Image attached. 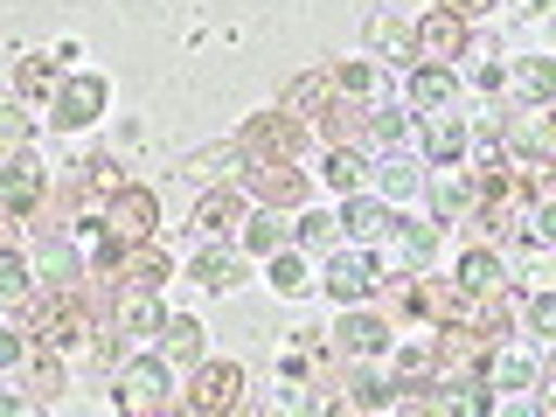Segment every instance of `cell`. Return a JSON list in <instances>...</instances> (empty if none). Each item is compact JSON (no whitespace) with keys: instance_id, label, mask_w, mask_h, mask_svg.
<instances>
[{"instance_id":"d590c367","label":"cell","mask_w":556,"mask_h":417,"mask_svg":"<svg viewBox=\"0 0 556 417\" xmlns=\"http://www.w3.org/2000/svg\"><path fill=\"white\" fill-rule=\"evenodd\" d=\"M28 104L22 98H0V153H14V147H28Z\"/></svg>"},{"instance_id":"5b68a950","label":"cell","mask_w":556,"mask_h":417,"mask_svg":"<svg viewBox=\"0 0 556 417\" xmlns=\"http://www.w3.org/2000/svg\"><path fill=\"white\" fill-rule=\"evenodd\" d=\"M237 404H243V369H237V362H202L195 382L174 396V410H188V417H223Z\"/></svg>"},{"instance_id":"83f0119b","label":"cell","mask_w":556,"mask_h":417,"mask_svg":"<svg viewBox=\"0 0 556 417\" xmlns=\"http://www.w3.org/2000/svg\"><path fill=\"white\" fill-rule=\"evenodd\" d=\"M459 292H508V265H501V251H466L459 257Z\"/></svg>"},{"instance_id":"3957f363","label":"cell","mask_w":556,"mask_h":417,"mask_svg":"<svg viewBox=\"0 0 556 417\" xmlns=\"http://www.w3.org/2000/svg\"><path fill=\"white\" fill-rule=\"evenodd\" d=\"M112 404H118V410H132V417H153V410H167V404H174L167 355H132L126 369H118V390H112Z\"/></svg>"},{"instance_id":"44dd1931","label":"cell","mask_w":556,"mask_h":417,"mask_svg":"<svg viewBox=\"0 0 556 417\" xmlns=\"http://www.w3.org/2000/svg\"><path fill=\"white\" fill-rule=\"evenodd\" d=\"M425 153H431V167H459L466 161V118L459 112H425Z\"/></svg>"},{"instance_id":"6da1fadb","label":"cell","mask_w":556,"mask_h":417,"mask_svg":"<svg viewBox=\"0 0 556 417\" xmlns=\"http://www.w3.org/2000/svg\"><path fill=\"white\" fill-rule=\"evenodd\" d=\"M98 237L104 243H147L161 237V195L153 188H112V195L98 202Z\"/></svg>"},{"instance_id":"5bb4252c","label":"cell","mask_w":556,"mask_h":417,"mask_svg":"<svg viewBox=\"0 0 556 417\" xmlns=\"http://www.w3.org/2000/svg\"><path fill=\"white\" fill-rule=\"evenodd\" d=\"M35 278H42V292H70L84 278V257H77V243H70V230L42 237V251H35Z\"/></svg>"},{"instance_id":"e575fe53","label":"cell","mask_w":556,"mask_h":417,"mask_svg":"<svg viewBox=\"0 0 556 417\" xmlns=\"http://www.w3.org/2000/svg\"><path fill=\"white\" fill-rule=\"evenodd\" d=\"M327 98H334V84H327V70H313V77H300V84H292V91L278 98V104H286V112H300V118H313Z\"/></svg>"},{"instance_id":"9c48e42d","label":"cell","mask_w":556,"mask_h":417,"mask_svg":"<svg viewBox=\"0 0 556 417\" xmlns=\"http://www.w3.org/2000/svg\"><path fill=\"white\" fill-rule=\"evenodd\" d=\"M410 35H417V63H452V56L473 49V28H466L459 14H445V8H431Z\"/></svg>"},{"instance_id":"b9f144b4","label":"cell","mask_w":556,"mask_h":417,"mask_svg":"<svg viewBox=\"0 0 556 417\" xmlns=\"http://www.w3.org/2000/svg\"><path fill=\"white\" fill-rule=\"evenodd\" d=\"M0 251H14V216L0 208Z\"/></svg>"},{"instance_id":"277c9868","label":"cell","mask_w":556,"mask_h":417,"mask_svg":"<svg viewBox=\"0 0 556 417\" xmlns=\"http://www.w3.org/2000/svg\"><path fill=\"white\" fill-rule=\"evenodd\" d=\"M104 104H112V84L98 77V70H77V77L56 84V98H49V118H56V132H84L104 118Z\"/></svg>"},{"instance_id":"7a4b0ae2","label":"cell","mask_w":556,"mask_h":417,"mask_svg":"<svg viewBox=\"0 0 556 417\" xmlns=\"http://www.w3.org/2000/svg\"><path fill=\"white\" fill-rule=\"evenodd\" d=\"M320 292L334 306H369L382 292V257L376 251H341L334 243V251L320 257Z\"/></svg>"},{"instance_id":"f546056e","label":"cell","mask_w":556,"mask_h":417,"mask_svg":"<svg viewBox=\"0 0 556 417\" xmlns=\"http://www.w3.org/2000/svg\"><path fill=\"white\" fill-rule=\"evenodd\" d=\"M327 188H334V195H355L362 181H369V153L362 147H327Z\"/></svg>"},{"instance_id":"f35d334b","label":"cell","mask_w":556,"mask_h":417,"mask_svg":"<svg viewBox=\"0 0 556 417\" xmlns=\"http://www.w3.org/2000/svg\"><path fill=\"white\" fill-rule=\"evenodd\" d=\"M28 390H35V396H42V404H49V396H63V362H35V376H28Z\"/></svg>"},{"instance_id":"836d02e7","label":"cell","mask_w":556,"mask_h":417,"mask_svg":"<svg viewBox=\"0 0 556 417\" xmlns=\"http://www.w3.org/2000/svg\"><path fill=\"white\" fill-rule=\"evenodd\" d=\"M348 390H355V396H348L355 410H396V382L376 376V369H355V376H348Z\"/></svg>"},{"instance_id":"ac0fdd59","label":"cell","mask_w":556,"mask_h":417,"mask_svg":"<svg viewBox=\"0 0 556 417\" xmlns=\"http://www.w3.org/2000/svg\"><path fill=\"white\" fill-rule=\"evenodd\" d=\"M425 195H431V208H439V223H459L466 208H473V174H466V161L459 167H439L425 181Z\"/></svg>"},{"instance_id":"2e32d148","label":"cell","mask_w":556,"mask_h":417,"mask_svg":"<svg viewBox=\"0 0 556 417\" xmlns=\"http://www.w3.org/2000/svg\"><path fill=\"white\" fill-rule=\"evenodd\" d=\"M480 382H486V390H501V396H508V390H535V355H521V348L501 341L494 355L480 362ZM501 396H494V404H501Z\"/></svg>"},{"instance_id":"4dcf8cb0","label":"cell","mask_w":556,"mask_h":417,"mask_svg":"<svg viewBox=\"0 0 556 417\" xmlns=\"http://www.w3.org/2000/svg\"><path fill=\"white\" fill-rule=\"evenodd\" d=\"M508 77H515L521 104H549V98H556V70H549V56H521Z\"/></svg>"},{"instance_id":"8992f818","label":"cell","mask_w":556,"mask_h":417,"mask_svg":"<svg viewBox=\"0 0 556 417\" xmlns=\"http://www.w3.org/2000/svg\"><path fill=\"white\" fill-rule=\"evenodd\" d=\"M243 188L265 208H300L306 202V174L292 167L286 153H251V161H243Z\"/></svg>"},{"instance_id":"d6986e66","label":"cell","mask_w":556,"mask_h":417,"mask_svg":"<svg viewBox=\"0 0 556 417\" xmlns=\"http://www.w3.org/2000/svg\"><path fill=\"white\" fill-rule=\"evenodd\" d=\"M362 42H369V56H382V63H417V35L396 22V14H369V22H362Z\"/></svg>"},{"instance_id":"4fadbf2b","label":"cell","mask_w":556,"mask_h":417,"mask_svg":"<svg viewBox=\"0 0 556 417\" xmlns=\"http://www.w3.org/2000/svg\"><path fill=\"white\" fill-rule=\"evenodd\" d=\"M382 243H390V265L425 271V265H431V251H439V223H410V216H396L390 230H382Z\"/></svg>"},{"instance_id":"30bf717a","label":"cell","mask_w":556,"mask_h":417,"mask_svg":"<svg viewBox=\"0 0 556 417\" xmlns=\"http://www.w3.org/2000/svg\"><path fill=\"white\" fill-rule=\"evenodd\" d=\"M167 306H161V286H118L112 292V327L118 334H161Z\"/></svg>"},{"instance_id":"f1b7e54d","label":"cell","mask_w":556,"mask_h":417,"mask_svg":"<svg viewBox=\"0 0 556 417\" xmlns=\"http://www.w3.org/2000/svg\"><path fill=\"white\" fill-rule=\"evenodd\" d=\"M56 63H49V56H22V63H14V98H22V104H49V98H56Z\"/></svg>"},{"instance_id":"ba28073f","label":"cell","mask_w":556,"mask_h":417,"mask_svg":"<svg viewBox=\"0 0 556 417\" xmlns=\"http://www.w3.org/2000/svg\"><path fill=\"white\" fill-rule=\"evenodd\" d=\"M237 147L243 153H286V161H300V153H306V118L286 112V104H278V112H251L243 132H237Z\"/></svg>"},{"instance_id":"484cf974","label":"cell","mask_w":556,"mask_h":417,"mask_svg":"<svg viewBox=\"0 0 556 417\" xmlns=\"http://www.w3.org/2000/svg\"><path fill=\"white\" fill-rule=\"evenodd\" d=\"M188 278H195V286H208V292H230V286H243V257L223 251V243H208V251H195Z\"/></svg>"},{"instance_id":"e0dca14e","label":"cell","mask_w":556,"mask_h":417,"mask_svg":"<svg viewBox=\"0 0 556 417\" xmlns=\"http://www.w3.org/2000/svg\"><path fill=\"white\" fill-rule=\"evenodd\" d=\"M265 278H271V292H278V300H306V292L320 286V271L306 265V251H300V243L271 251V257H265Z\"/></svg>"},{"instance_id":"cb8c5ba5","label":"cell","mask_w":556,"mask_h":417,"mask_svg":"<svg viewBox=\"0 0 556 417\" xmlns=\"http://www.w3.org/2000/svg\"><path fill=\"white\" fill-rule=\"evenodd\" d=\"M292 243V208H257V216H243V251L251 257H271Z\"/></svg>"},{"instance_id":"d4e9b609","label":"cell","mask_w":556,"mask_h":417,"mask_svg":"<svg viewBox=\"0 0 556 417\" xmlns=\"http://www.w3.org/2000/svg\"><path fill=\"white\" fill-rule=\"evenodd\" d=\"M327 84H334L341 98H355V104H376V98H382V70H376V63H362V56L327 63Z\"/></svg>"},{"instance_id":"1f68e13d","label":"cell","mask_w":556,"mask_h":417,"mask_svg":"<svg viewBox=\"0 0 556 417\" xmlns=\"http://www.w3.org/2000/svg\"><path fill=\"white\" fill-rule=\"evenodd\" d=\"M410 132H417V118L404 104H369V139L376 147H410Z\"/></svg>"},{"instance_id":"603a6c76","label":"cell","mask_w":556,"mask_h":417,"mask_svg":"<svg viewBox=\"0 0 556 417\" xmlns=\"http://www.w3.org/2000/svg\"><path fill=\"white\" fill-rule=\"evenodd\" d=\"M369 181H376V195L390 202V208H396V202H410L417 188H425V181H417V167L404 161V147H390L382 161H369Z\"/></svg>"},{"instance_id":"74e56055","label":"cell","mask_w":556,"mask_h":417,"mask_svg":"<svg viewBox=\"0 0 556 417\" xmlns=\"http://www.w3.org/2000/svg\"><path fill=\"white\" fill-rule=\"evenodd\" d=\"M22 355H28V327H0V376L22 369Z\"/></svg>"},{"instance_id":"d6a6232c","label":"cell","mask_w":556,"mask_h":417,"mask_svg":"<svg viewBox=\"0 0 556 417\" xmlns=\"http://www.w3.org/2000/svg\"><path fill=\"white\" fill-rule=\"evenodd\" d=\"M292 243H300L306 257H327L341 243V216H292Z\"/></svg>"},{"instance_id":"ab89813d","label":"cell","mask_w":556,"mask_h":417,"mask_svg":"<svg viewBox=\"0 0 556 417\" xmlns=\"http://www.w3.org/2000/svg\"><path fill=\"white\" fill-rule=\"evenodd\" d=\"M529 334H556V300H549V292L529 300Z\"/></svg>"},{"instance_id":"60d3db41","label":"cell","mask_w":556,"mask_h":417,"mask_svg":"<svg viewBox=\"0 0 556 417\" xmlns=\"http://www.w3.org/2000/svg\"><path fill=\"white\" fill-rule=\"evenodd\" d=\"M445 14H459V22H473V14H486V8H501V0H439Z\"/></svg>"},{"instance_id":"9a60e30c","label":"cell","mask_w":556,"mask_h":417,"mask_svg":"<svg viewBox=\"0 0 556 417\" xmlns=\"http://www.w3.org/2000/svg\"><path fill=\"white\" fill-rule=\"evenodd\" d=\"M410 104L417 112H452L459 104V70L452 63H410Z\"/></svg>"},{"instance_id":"4316f807","label":"cell","mask_w":556,"mask_h":417,"mask_svg":"<svg viewBox=\"0 0 556 417\" xmlns=\"http://www.w3.org/2000/svg\"><path fill=\"white\" fill-rule=\"evenodd\" d=\"M161 355H167V369L174 362H202V320L195 313H167L161 320Z\"/></svg>"},{"instance_id":"7c38bea8","label":"cell","mask_w":556,"mask_h":417,"mask_svg":"<svg viewBox=\"0 0 556 417\" xmlns=\"http://www.w3.org/2000/svg\"><path fill=\"white\" fill-rule=\"evenodd\" d=\"M341 237H355V243H382V230L396 223V208L382 202V195H369V188H355V195H341Z\"/></svg>"},{"instance_id":"52a82bcc","label":"cell","mask_w":556,"mask_h":417,"mask_svg":"<svg viewBox=\"0 0 556 417\" xmlns=\"http://www.w3.org/2000/svg\"><path fill=\"white\" fill-rule=\"evenodd\" d=\"M42 188H49V167H42V153H35V147L0 153V208H8L14 223H22L28 208L42 202Z\"/></svg>"},{"instance_id":"7402d4cb","label":"cell","mask_w":556,"mask_h":417,"mask_svg":"<svg viewBox=\"0 0 556 417\" xmlns=\"http://www.w3.org/2000/svg\"><path fill=\"white\" fill-rule=\"evenodd\" d=\"M243 216H251V208H243V195H237V188H230V181H223V188H208V195L195 202V230H202V237H223V230H243Z\"/></svg>"},{"instance_id":"ffe728a7","label":"cell","mask_w":556,"mask_h":417,"mask_svg":"<svg viewBox=\"0 0 556 417\" xmlns=\"http://www.w3.org/2000/svg\"><path fill=\"white\" fill-rule=\"evenodd\" d=\"M313 118H320V139H327V147H362V139H369V104H355V98H348V104L327 98Z\"/></svg>"},{"instance_id":"7bdbcfd3","label":"cell","mask_w":556,"mask_h":417,"mask_svg":"<svg viewBox=\"0 0 556 417\" xmlns=\"http://www.w3.org/2000/svg\"><path fill=\"white\" fill-rule=\"evenodd\" d=\"M515 8H529V14H535V8H549V0H515Z\"/></svg>"},{"instance_id":"8d00e7d4","label":"cell","mask_w":556,"mask_h":417,"mask_svg":"<svg viewBox=\"0 0 556 417\" xmlns=\"http://www.w3.org/2000/svg\"><path fill=\"white\" fill-rule=\"evenodd\" d=\"M28 265H22V251H0V300H22V292H28Z\"/></svg>"},{"instance_id":"8fae6325","label":"cell","mask_w":556,"mask_h":417,"mask_svg":"<svg viewBox=\"0 0 556 417\" xmlns=\"http://www.w3.org/2000/svg\"><path fill=\"white\" fill-rule=\"evenodd\" d=\"M390 341H396L390 313H348V320L334 327V355H355V362H369V355H390Z\"/></svg>"}]
</instances>
